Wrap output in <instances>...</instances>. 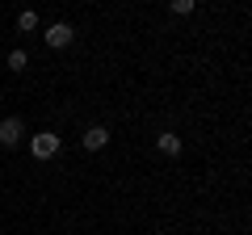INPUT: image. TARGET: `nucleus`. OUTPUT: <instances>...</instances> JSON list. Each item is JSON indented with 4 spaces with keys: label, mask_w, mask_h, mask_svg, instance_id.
<instances>
[{
    "label": "nucleus",
    "mask_w": 252,
    "mask_h": 235,
    "mask_svg": "<svg viewBox=\"0 0 252 235\" xmlns=\"http://www.w3.org/2000/svg\"><path fill=\"white\" fill-rule=\"evenodd\" d=\"M21 139H26V122H21L17 114H13V118H0V143H4V147H17Z\"/></svg>",
    "instance_id": "1"
},
{
    "label": "nucleus",
    "mask_w": 252,
    "mask_h": 235,
    "mask_svg": "<svg viewBox=\"0 0 252 235\" xmlns=\"http://www.w3.org/2000/svg\"><path fill=\"white\" fill-rule=\"evenodd\" d=\"M30 151H34L38 160H51V155H59V135H51V130L34 135V139H30Z\"/></svg>",
    "instance_id": "2"
},
{
    "label": "nucleus",
    "mask_w": 252,
    "mask_h": 235,
    "mask_svg": "<svg viewBox=\"0 0 252 235\" xmlns=\"http://www.w3.org/2000/svg\"><path fill=\"white\" fill-rule=\"evenodd\" d=\"M72 38H76V29L67 26V21H55V26L46 29V46H51V51H63V46H72Z\"/></svg>",
    "instance_id": "3"
},
{
    "label": "nucleus",
    "mask_w": 252,
    "mask_h": 235,
    "mask_svg": "<svg viewBox=\"0 0 252 235\" xmlns=\"http://www.w3.org/2000/svg\"><path fill=\"white\" fill-rule=\"evenodd\" d=\"M80 143H84V151H101V147L109 143V130H105V126H89Z\"/></svg>",
    "instance_id": "4"
},
{
    "label": "nucleus",
    "mask_w": 252,
    "mask_h": 235,
    "mask_svg": "<svg viewBox=\"0 0 252 235\" xmlns=\"http://www.w3.org/2000/svg\"><path fill=\"white\" fill-rule=\"evenodd\" d=\"M156 147H160V155H168V160H177V155H181V135H172V130H164V135L156 139Z\"/></svg>",
    "instance_id": "5"
},
{
    "label": "nucleus",
    "mask_w": 252,
    "mask_h": 235,
    "mask_svg": "<svg viewBox=\"0 0 252 235\" xmlns=\"http://www.w3.org/2000/svg\"><path fill=\"white\" fill-rule=\"evenodd\" d=\"M17 29H21V34L38 29V13H34V9H21V13H17Z\"/></svg>",
    "instance_id": "6"
},
{
    "label": "nucleus",
    "mask_w": 252,
    "mask_h": 235,
    "mask_svg": "<svg viewBox=\"0 0 252 235\" xmlns=\"http://www.w3.org/2000/svg\"><path fill=\"white\" fill-rule=\"evenodd\" d=\"M30 67V55L26 51H9V72H26Z\"/></svg>",
    "instance_id": "7"
},
{
    "label": "nucleus",
    "mask_w": 252,
    "mask_h": 235,
    "mask_svg": "<svg viewBox=\"0 0 252 235\" xmlns=\"http://www.w3.org/2000/svg\"><path fill=\"white\" fill-rule=\"evenodd\" d=\"M168 9L177 13V17H189V13H193V0H168Z\"/></svg>",
    "instance_id": "8"
},
{
    "label": "nucleus",
    "mask_w": 252,
    "mask_h": 235,
    "mask_svg": "<svg viewBox=\"0 0 252 235\" xmlns=\"http://www.w3.org/2000/svg\"><path fill=\"white\" fill-rule=\"evenodd\" d=\"M89 4H93V0H89Z\"/></svg>",
    "instance_id": "9"
}]
</instances>
